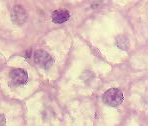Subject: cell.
<instances>
[{
    "label": "cell",
    "mask_w": 148,
    "mask_h": 126,
    "mask_svg": "<svg viewBox=\"0 0 148 126\" xmlns=\"http://www.w3.org/2000/svg\"><path fill=\"white\" fill-rule=\"evenodd\" d=\"M51 18L54 23L61 24V23L66 22V21L70 18V13L66 9H58L52 13Z\"/></svg>",
    "instance_id": "5b68a950"
},
{
    "label": "cell",
    "mask_w": 148,
    "mask_h": 126,
    "mask_svg": "<svg viewBox=\"0 0 148 126\" xmlns=\"http://www.w3.org/2000/svg\"><path fill=\"white\" fill-rule=\"evenodd\" d=\"M0 126H6V118L3 114H0Z\"/></svg>",
    "instance_id": "52a82bcc"
},
{
    "label": "cell",
    "mask_w": 148,
    "mask_h": 126,
    "mask_svg": "<svg viewBox=\"0 0 148 126\" xmlns=\"http://www.w3.org/2000/svg\"><path fill=\"white\" fill-rule=\"evenodd\" d=\"M9 81L13 86H21L27 83L28 74L24 69L15 68L10 71L9 73Z\"/></svg>",
    "instance_id": "7a4b0ae2"
},
{
    "label": "cell",
    "mask_w": 148,
    "mask_h": 126,
    "mask_svg": "<svg viewBox=\"0 0 148 126\" xmlns=\"http://www.w3.org/2000/svg\"><path fill=\"white\" fill-rule=\"evenodd\" d=\"M116 45L122 50H127L129 47V42L128 39L123 35H119L118 37H116Z\"/></svg>",
    "instance_id": "8992f818"
},
{
    "label": "cell",
    "mask_w": 148,
    "mask_h": 126,
    "mask_svg": "<svg viewBox=\"0 0 148 126\" xmlns=\"http://www.w3.org/2000/svg\"><path fill=\"white\" fill-rule=\"evenodd\" d=\"M26 17H27V15H26L24 8L20 5H15L11 12L12 21H14L16 24H22L26 20Z\"/></svg>",
    "instance_id": "277c9868"
},
{
    "label": "cell",
    "mask_w": 148,
    "mask_h": 126,
    "mask_svg": "<svg viewBox=\"0 0 148 126\" xmlns=\"http://www.w3.org/2000/svg\"><path fill=\"white\" fill-rule=\"evenodd\" d=\"M123 93L117 88H111L105 91L103 94V102L106 105L117 107L123 102Z\"/></svg>",
    "instance_id": "6da1fadb"
},
{
    "label": "cell",
    "mask_w": 148,
    "mask_h": 126,
    "mask_svg": "<svg viewBox=\"0 0 148 126\" xmlns=\"http://www.w3.org/2000/svg\"><path fill=\"white\" fill-rule=\"evenodd\" d=\"M34 61L38 66L44 69H48L52 66L54 60L52 56L45 50H37L34 53Z\"/></svg>",
    "instance_id": "3957f363"
}]
</instances>
